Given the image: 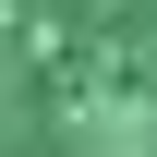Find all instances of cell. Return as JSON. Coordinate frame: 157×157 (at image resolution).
<instances>
[{
    "label": "cell",
    "instance_id": "obj_1",
    "mask_svg": "<svg viewBox=\"0 0 157 157\" xmlns=\"http://www.w3.org/2000/svg\"><path fill=\"white\" fill-rule=\"evenodd\" d=\"M0 157H157V0H0Z\"/></svg>",
    "mask_w": 157,
    "mask_h": 157
}]
</instances>
